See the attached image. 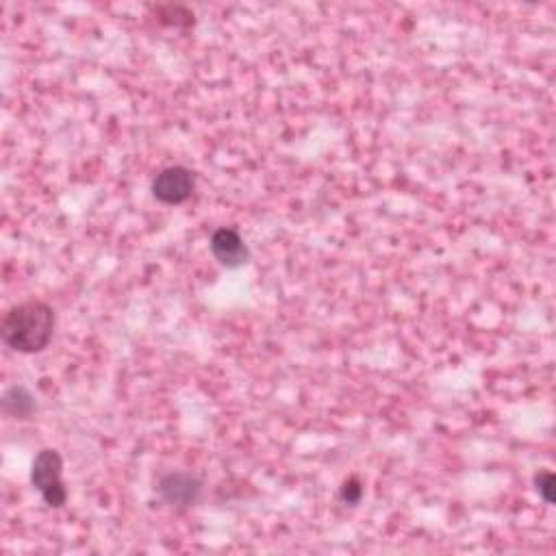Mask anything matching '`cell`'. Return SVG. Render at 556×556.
<instances>
[{
    "label": "cell",
    "instance_id": "cell-5",
    "mask_svg": "<svg viewBox=\"0 0 556 556\" xmlns=\"http://www.w3.org/2000/svg\"><path fill=\"white\" fill-rule=\"evenodd\" d=\"M211 252L224 268H239L250 259V250L246 242L235 229H218L211 235Z\"/></svg>",
    "mask_w": 556,
    "mask_h": 556
},
{
    "label": "cell",
    "instance_id": "cell-2",
    "mask_svg": "<svg viewBox=\"0 0 556 556\" xmlns=\"http://www.w3.org/2000/svg\"><path fill=\"white\" fill-rule=\"evenodd\" d=\"M61 470H63V461L59 457V452L50 448L37 454L31 467L33 487L40 491L44 502L53 509H61L68 500V491L63 487V480H61Z\"/></svg>",
    "mask_w": 556,
    "mask_h": 556
},
{
    "label": "cell",
    "instance_id": "cell-7",
    "mask_svg": "<svg viewBox=\"0 0 556 556\" xmlns=\"http://www.w3.org/2000/svg\"><path fill=\"white\" fill-rule=\"evenodd\" d=\"M535 483H537L539 496L548 504H552L554 502V476L550 472H541V474H537Z\"/></svg>",
    "mask_w": 556,
    "mask_h": 556
},
{
    "label": "cell",
    "instance_id": "cell-3",
    "mask_svg": "<svg viewBox=\"0 0 556 556\" xmlns=\"http://www.w3.org/2000/svg\"><path fill=\"white\" fill-rule=\"evenodd\" d=\"M196 189V176L183 166H172L161 170L153 181V196L163 205H181L192 198Z\"/></svg>",
    "mask_w": 556,
    "mask_h": 556
},
{
    "label": "cell",
    "instance_id": "cell-6",
    "mask_svg": "<svg viewBox=\"0 0 556 556\" xmlns=\"http://www.w3.org/2000/svg\"><path fill=\"white\" fill-rule=\"evenodd\" d=\"M3 411L11 417H29L35 411V400L24 387H11L3 396Z\"/></svg>",
    "mask_w": 556,
    "mask_h": 556
},
{
    "label": "cell",
    "instance_id": "cell-8",
    "mask_svg": "<svg viewBox=\"0 0 556 556\" xmlns=\"http://www.w3.org/2000/svg\"><path fill=\"white\" fill-rule=\"evenodd\" d=\"M361 496H363V487L357 478H350L348 483H344V487H341V500L346 504H359Z\"/></svg>",
    "mask_w": 556,
    "mask_h": 556
},
{
    "label": "cell",
    "instance_id": "cell-4",
    "mask_svg": "<svg viewBox=\"0 0 556 556\" xmlns=\"http://www.w3.org/2000/svg\"><path fill=\"white\" fill-rule=\"evenodd\" d=\"M157 491L161 500L174 509L194 507L202 494L200 478L189 472H170L159 480Z\"/></svg>",
    "mask_w": 556,
    "mask_h": 556
},
{
    "label": "cell",
    "instance_id": "cell-1",
    "mask_svg": "<svg viewBox=\"0 0 556 556\" xmlns=\"http://www.w3.org/2000/svg\"><path fill=\"white\" fill-rule=\"evenodd\" d=\"M55 331V311L42 300H27L14 305L0 322V337L5 346L22 352V355H35L42 352Z\"/></svg>",
    "mask_w": 556,
    "mask_h": 556
}]
</instances>
